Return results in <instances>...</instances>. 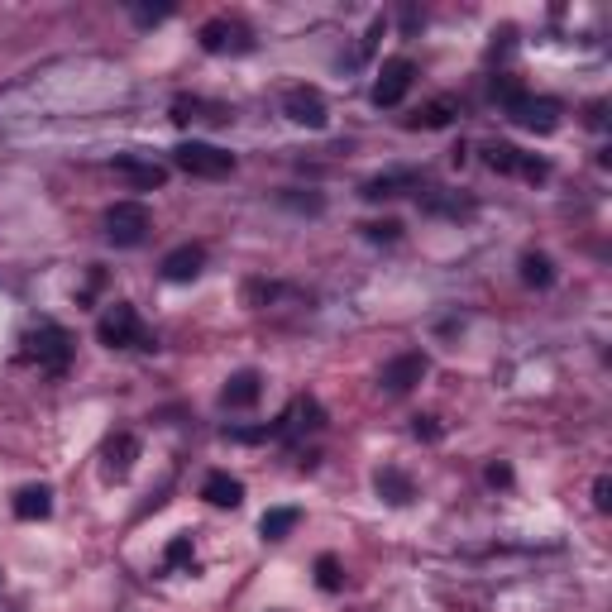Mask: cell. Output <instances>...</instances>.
Listing matches in <instances>:
<instances>
[{"label":"cell","instance_id":"1","mask_svg":"<svg viewBox=\"0 0 612 612\" xmlns=\"http://www.w3.org/2000/svg\"><path fill=\"white\" fill-rule=\"evenodd\" d=\"M96 340H101L106 350H158V340L139 326V311H134L130 302H110L106 311H101Z\"/></svg>","mask_w":612,"mask_h":612},{"label":"cell","instance_id":"2","mask_svg":"<svg viewBox=\"0 0 612 612\" xmlns=\"http://www.w3.org/2000/svg\"><path fill=\"white\" fill-rule=\"evenodd\" d=\"M24 359H34L44 373L63 378L67 364H72V335L58 321H39V326L24 335Z\"/></svg>","mask_w":612,"mask_h":612},{"label":"cell","instance_id":"3","mask_svg":"<svg viewBox=\"0 0 612 612\" xmlns=\"http://www.w3.org/2000/svg\"><path fill=\"white\" fill-rule=\"evenodd\" d=\"M153 230V216L144 201H115L106 211V240L115 249H134V244H144Z\"/></svg>","mask_w":612,"mask_h":612},{"label":"cell","instance_id":"4","mask_svg":"<svg viewBox=\"0 0 612 612\" xmlns=\"http://www.w3.org/2000/svg\"><path fill=\"white\" fill-rule=\"evenodd\" d=\"M173 168H182L187 177H225L235 173V153L216 149V144H201V139H182L173 149Z\"/></svg>","mask_w":612,"mask_h":612},{"label":"cell","instance_id":"5","mask_svg":"<svg viewBox=\"0 0 612 612\" xmlns=\"http://www.w3.org/2000/svg\"><path fill=\"white\" fill-rule=\"evenodd\" d=\"M560 115H565V106H560L555 96L517 91V96L507 101V120H512V125H522V130H531V134H550L555 125H560Z\"/></svg>","mask_w":612,"mask_h":612},{"label":"cell","instance_id":"6","mask_svg":"<svg viewBox=\"0 0 612 612\" xmlns=\"http://www.w3.org/2000/svg\"><path fill=\"white\" fill-rule=\"evenodd\" d=\"M283 115L292 125H306V130H326L330 125V106H326V96H321V87H287Z\"/></svg>","mask_w":612,"mask_h":612},{"label":"cell","instance_id":"7","mask_svg":"<svg viewBox=\"0 0 612 612\" xmlns=\"http://www.w3.org/2000/svg\"><path fill=\"white\" fill-rule=\"evenodd\" d=\"M412 82H416V63H412V58H388V63H383V72H378V82H373V106H378V110L402 106V96L412 91Z\"/></svg>","mask_w":612,"mask_h":612},{"label":"cell","instance_id":"8","mask_svg":"<svg viewBox=\"0 0 612 612\" xmlns=\"http://www.w3.org/2000/svg\"><path fill=\"white\" fill-rule=\"evenodd\" d=\"M426 373H431V359H426L421 350H407V354H397V359L383 364V378H378V383H383V393L402 397V393H412Z\"/></svg>","mask_w":612,"mask_h":612},{"label":"cell","instance_id":"9","mask_svg":"<svg viewBox=\"0 0 612 612\" xmlns=\"http://www.w3.org/2000/svg\"><path fill=\"white\" fill-rule=\"evenodd\" d=\"M197 44L206 48V53H249V48H254V34H249L240 20H225V15H220V20L201 24Z\"/></svg>","mask_w":612,"mask_h":612},{"label":"cell","instance_id":"10","mask_svg":"<svg viewBox=\"0 0 612 612\" xmlns=\"http://www.w3.org/2000/svg\"><path fill=\"white\" fill-rule=\"evenodd\" d=\"M326 426V407L316 397H292V407L278 416V440H297V436H311Z\"/></svg>","mask_w":612,"mask_h":612},{"label":"cell","instance_id":"11","mask_svg":"<svg viewBox=\"0 0 612 612\" xmlns=\"http://www.w3.org/2000/svg\"><path fill=\"white\" fill-rule=\"evenodd\" d=\"M134 459H139V436L115 431V436L101 445V474H106L110 483H125L134 474Z\"/></svg>","mask_w":612,"mask_h":612},{"label":"cell","instance_id":"12","mask_svg":"<svg viewBox=\"0 0 612 612\" xmlns=\"http://www.w3.org/2000/svg\"><path fill=\"white\" fill-rule=\"evenodd\" d=\"M115 177L130 182L134 192H153V187L168 182V168L153 163V158H144V153H120V158H115Z\"/></svg>","mask_w":612,"mask_h":612},{"label":"cell","instance_id":"13","mask_svg":"<svg viewBox=\"0 0 612 612\" xmlns=\"http://www.w3.org/2000/svg\"><path fill=\"white\" fill-rule=\"evenodd\" d=\"M263 397V378L259 369H240L225 378V388H220V407H230V412H244V407H254Z\"/></svg>","mask_w":612,"mask_h":612},{"label":"cell","instance_id":"14","mask_svg":"<svg viewBox=\"0 0 612 612\" xmlns=\"http://www.w3.org/2000/svg\"><path fill=\"white\" fill-rule=\"evenodd\" d=\"M373 493L383 498L388 507H407L416 498V483L407 469H397V464H383L378 474H373Z\"/></svg>","mask_w":612,"mask_h":612},{"label":"cell","instance_id":"15","mask_svg":"<svg viewBox=\"0 0 612 612\" xmlns=\"http://www.w3.org/2000/svg\"><path fill=\"white\" fill-rule=\"evenodd\" d=\"M192 120H206V125H230L235 115L220 101H201V96H177L173 101V125H192Z\"/></svg>","mask_w":612,"mask_h":612},{"label":"cell","instance_id":"16","mask_svg":"<svg viewBox=\"0 0 612 612\" xmlns=\"http://www.w3.org/2000/svg\"><path fill=\"white\" fill-rule=\"evenodd\" d=\"M201 268H206V249H201V244H177L173 254L163 259L158 273H163L168 283H192V278H201Z\"/></svg>","mask_w":612,"mask_h":612},{"label":"cell","instance_id":"17","mask_svg":"<svg viewBox=\"0 0 612 612\" xmlns=\"http://www.w3.org/2000/svg\"><path fill=\"white\" fill-rule=\"evenodd\" d=\"M201 498L211 507H225V512H235L244 503V483L235 474H225V469H211L206 479H201Z\"/></svg>","mask_w":612,"mask_h":612},{"label":"cell","instance_id":"18","mask_svg":"<svg viewBox=\"0 0 612 612\" xmlns=\"http://www.w3.org/2000/svg\"><path fill=\"white\" fill-rule=\"evenodd\" d=\"M48 512H53V488L48 483H24L15 493V517L20 522H44Z\"/></svg>","mask_w":612,"mask_h":612},{"label":"cell","instance_id":"19","mask_svg":"<svg viewBox=\"0 0 612 612\" xmlns=\"http://www.w3.org/2000/svg\"><path fill=\"white\" fill-rule=\"evenodd\" d=\"M455 115H459V101H455V96H436V101H426V106L416 110L407 125H412V130H445Z\"/></svg>","mask_w":612,"mask_h":612},{"label":"cell","instance_id":"20","mask_svg":"<svg viewBox=\"0 0 612 612\" xmlns=\"http://www.w3.org/2000/svg\"><path fill=\"white\" fill-rule=\"evenodd\" d=\"M297 522H302V512H297V507H268V512H263V522H259V531H263V541H287V536L297 531Z\"/></svg>","mask_w":612,"mask_h":612},{"label":"cell","instance_id":"21","mask_svg":"<svg viewBox=\"0 0 612 612\" xmlns=\"http://www.w3.org/2000/svg\"><path fill=\"white\" fill-rule=\"evenodd\" d=\"M407 187H416V173H383V177H369L359 197L364 201H388V197H397V192H407Z\"/></svg>","mask_w":612,"mask_h":612},{"label":"cell","instance_id":"22","mask_svg":"<svg viewBox=\"0 0 612 612\" xmlns=\"http://www.w3.org/2000/svg\"><path fill=\"white\" fill-rule=\"evenodd\" d=\"M483 163H488L493 173H517L522 149H517V144H507V139H493V144H483Z\"/></svg>","mask_w":612,"mask_h":612},{"label":"cell","instance_id":"23","mask_svg":"<svg viewBox=\"0 0 612 612\" xmlns=\"http://www.w3.org/2000/svg\"><path fill=\"white\" fill-rule=\"evenodd\" d=\"M522 283L526 287H550L555 283V263L546 254H522Z\"/></svg>","mask_w":612,"mask_h":612},{"label":"cell","instance_id":"24","mask_svg":"<svg viewBox=\"0 0 612 612\" xmlns=\"http://www.w3.org/2000/svg\"><path fill=\"white\" fill-rule=\"evenodd\" d=\"M163 565L168 569H197V546H192V536H173L168 550H163Z\"/></svg>","mask_w":612,"mask_h":612},{"label":"cell","instance_id":"25","mask_svg":"<svg viewBox=\"0 0 612 612\" xmlns=\"http://www.w3.org/2000/svg\"><path fill=\"white\" fill-rule=\"evenodd\" d=\"M316 589H321V593H340V589H345V569H340V560H335V555H321V560H316Z\"/></svg>","mask_w":612,"mask_h":612},{"label":"cell","instance_id":"26","mask_svg":"<svg viewBox=\"0 0 612 612\" xmlns=\"http://www.w3.org/2000/svg\"><path fill=\"white\" fill-rule=\"evenodd\" d=\"M359 230H364V240H373V244L402 240V225H397V220H369V225H359Z\"/></svg>","mask_w":612,"mask_h":612},{"label":"cell","instance_id":"27","mask_svg":"<svg viewBox=\"0 0 612 612\" xmlns=\"http://www.w3.org/2000/svg\"><path fill=\"white\" fill-rule=\"evenodd\" d=\"M130 15H134V24H158L173 15V5H168V0H163V5H130Z\"/></svg>","mask_w":612,"mask_h":612},{"label":"cell","instance_id":"28","mask_svg":"<svg viewBox=\"0 0 612 612\" xmlns=\"http://www.w3.org/2000/svg\"><path fill=\"white\" fill-rule=\"evenodd\" d=\"M517 173H522L526 182H546V177H550V163H546V158H531V153H522Z\"/></svg>","mask_w":612,"mask_h":612},{"label":"cell","instance_id":"29","mask_svg":"<svg viewBox=\"0 0 612 612\" xmlns=\"http://www.w3.org/2000/svg\"><path fill=\"white\" fill-rule=\"evenodd\" d=\"M412 436L416 440H440L445 436V426H440V416H412Z\"/></svg>","mask_w":612,"mask_h":612},{"label":"cell","instance_id":"30","mask_svg":"<svg viewBox=\"0 0 612 612\" xmlns=\"http://www.w3.org/2000/svg\"><path fill=\"white\" fill-rule=\"evenodd\" d=\"M593 507H598V512H612V479L608 474L593 479Z\"/></svg>","mask_w":612,"mask_h":612},{"label":"cell","instance_id":"31","mask_svg":"<svg viewBox=\"0 0 612 612\" xmlns=\"http://www.w3.org/2000/svg\"><path fill=\"white\" fill-rule=\"evenodd\" d=\"M488 483H493V488H512V464L493 459V464H488Z\"/></svg>","mask_w":612,"mask_h":612},{"label":"cell","instance_id":"32","mask_svg":"<svg viewBox=\"0 0 612 612\" xmlns=\"http://www.w3.org/2000/svg\"><path fill=\"white\" fill-rule=\"evenodd\" d=\"M589 125L593 130H603V125H608V106H603V101H593L589 106Z\"/></svg>","mask_w":612,"mask_h":612}]
</instances>
